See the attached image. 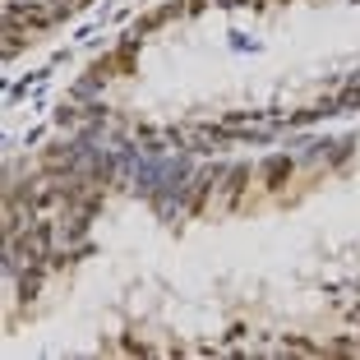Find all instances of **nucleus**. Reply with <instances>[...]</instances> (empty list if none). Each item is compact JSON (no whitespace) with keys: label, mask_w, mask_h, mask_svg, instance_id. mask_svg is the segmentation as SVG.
Listing matches in <instances>:
<instances>
[{"label":"nucleus","mask_w":360,"mask_h":360,"mask_svg":"<svg viewBox=\"0 0 360 360\" xmlns=\"http://www.w3.org/2000/svg\"><path fill=\"white\" fill-rule=\"evenodd\" d=\"M10 23H28V28H46L51 14L46 10H32V5H10Z\"/></svg>","instance_id":"1"}]
</instances>
